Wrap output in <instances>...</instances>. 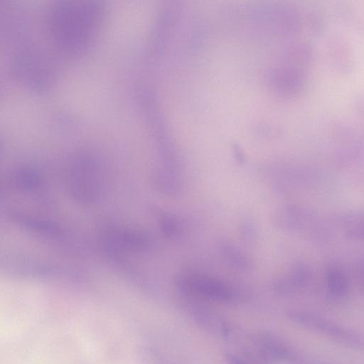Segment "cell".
<instances>
[{
	"mask_svg": "<svg viewBox=\"0 0 364 364\" xmlns=\"http://www.w3.org/2000/svg\"><path fill=\"white\" fill-rule=\"evenodd\" d=\"M97 18L98 9L91 3H63L55 8L52 16L55 40L64 49H77L89 40Z\"/></svg>",
	"mask_w": 364,
	"mask_h": 364,
	"instance_id": "obj_1",
	"label": "cell"
},
{
	"mask_svg": "<svg viewBox=\"0 0 364 364\" xmlns=\"http://www.w3.org/2000/svg\"><path fill=\"white\" fill-rule=\"evenodd\" d=\"M289 317L305 328L318 331L346 344L358 347L364 345V341L359 335L314 314L291 311Z\"/></svg>",
	"mask_w": 364,
	"mask_h": 364,
	"instance_id": "obj_2",
	"label": "cell"
},
{
	"mask_svg": "<svg viewBox=\"0 0 364 364\" xmlns=\"http://www.w3.org/2000/svg\"><path fill=\"white\" fill-rule=\"evenodd\" d=\"M178 284L187 291L218 301H228L234 296V292L225 284L204 276L186 274L180 277Z\"/></svg>",
	"mask_w": 364,
	"mask_h": 364,
	"instance_id": "obj_3",
	"label": "cell"
},
{
	"mask_svg": "<svg viewBox=\"0 0 364 364\" xmlns=\"http://www.w3.org/2000/svg\"><path fill=\"white\" fill-rule=\"evenodd\" d=\"M327 284L332 295L336 297L345 296L348 289V282L343 272L338 267H331L327 273Z\"/></svg>",
	"mask_w": 364,
	"mask_h": 364,
	"instance_id": "obj_4",
	"label": "cell"
},
{
	"mask_svg": "<svg viewBox=\"0 0 364 364\" xmlns=\"http://www.w3.org/2000/svg\"><path fill=\"white\" fill-rule=\"evenodd\" d=\"M161 221L163 228L167 235L173 236L178 234V224L173 220L172 218L164 216L161 218Z\"/></svg>",
	"mask_w": 364,
	"mask_h": 364,
	"instance_id": "obj_5",
	"label": "cell"
},
{
	"mask_svg": "<svg viewBox=\"0 0 364 364\" xmlns=\"http://www.w3.org/2000/svg\"><path fill=\"white\" fill-rule=\"evenodd\" d=\"M348 235L358 239H364V223L353 227Z\"/></svg>",
	"mask_w": 364,
	"mask_h": 364,
	"instance_id": "obj_6",
	"label": "cell"
},
{
	"mask_svg": "<svg viewBox=\"0 0 364 364\" xmlns=\"http://www.w3.org/2000/svg\"><path fill=\"white\" fill-rule=\"evenodd\" d=\"M227 359L230 364H247L242 360L232 354L227 355Z\"/></svg>",
	"mask_w": 364,
	"mask_h": 364,
	"instance_id": "obj_7",
	"label": "cell"
},
{
	"mask_svg": "<svg viewBox=\"0 0 364 364\" xmlns=\"http://www.w3.org/2000/svg\"><path fill=\"white\" fill-rule=\"evenodd\" d=\"M361 275H362L363 283V287H364V268L362 270V274Z\"/></svg>",
	"mask_w": 364,
	"mask_h": 364,
	"instance_id": "obj_8",
	"label": "cell"
}]
</instances>
